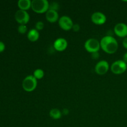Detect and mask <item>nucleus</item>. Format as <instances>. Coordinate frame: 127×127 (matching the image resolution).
<instances>
[{"label": "nucleus", "instance_id": "obj_8", "mask_svg": "<svg viewBox=\"0 0 127 127\" xmlns=\"http://www.w3.org/2000/svg\"><path fill=\"white\" fill-rule=\"evenodd\" d=\"M109 69V64L107 62L102 60L98 62L95 66V71L99 75L106 74Z\"/></svg>", "mask_w": 127, "mask_h": 127}, {"label": "nucleus", "instance_id": "obj_21", "mask_svg": "<svg viewBox=\"0 0 127 127\" xmlns=\"http://www.w3.org/2000/svg\"><path fill=\"white\" fill-rule=\"evenodd\" d=\"M122 44L124 48L127 49V37H125V38H124V40H123L122 42Z\"/></svg>", "mask_w": 127, "mask_h": 127}, {"label": "nucleus", "instance_id": "obj_5", "mask_svg": "<svg viewBox=\"0 0 127 127\" xmlns=\"http://www.w3.org/2000/svg\"><path fill=\"white\" fill-rule=\"evenodd\" d=\"M110 69L115 74H123L127 69V64L123 60L115 61L112 64Z\"/></svg>", "mask_w": 127, "mask_h": 127}, {"label": "nucleus", "instance_id": "obj_18", "mask_svg": "<svg viewBox=\"0 0 127 127\" xmlns=\"http://www.w3.org/2000/svg\"><path fill=\"white\" fill-rule=\"evenodd\" d=\"M44 28V24L42 21H38V22L36 23L35 24V29L37 31H40L43 30V29Z\"/></svg>", "mask_w": 127, "mask_h": 127}, {"label": "nucleus", "instance_id": "obj_13", "mask_svg": "<svg viewBox=\"0 0 127 127\" xmlns=\"http://www.w3.org/2000/svg\"><path fill=\"white\" fill-rule=\"evenodd\" d=\"M32 1L30 0H19L17 2V6L21 10L26 11L31 8Z\"/></svg>", "mask_w": 127, "mask_h": 127}, {"label": "nucleus", "instance_id": "obj_1", "mask_svg": "<svg viewBox=\"0 0 127 127\" xmlns=\"http://www.w3.org/2000/svg\"><path fill=\"white\" fill-rule=\"evenodd\" d=\"M100 48L105 52L109 54L115 53L119 48L117 40L110 35H107L103 37L100 42Z\"/></svg>", "mask_w": 127, "mask_h": 127}, {"label": "nucleus", "instance_id": "obj_15", "mask_svg": "<svg viewBox=\"0 0 127 127\" xmlns=\"http://www.w3.org/2000/svg\"><path fill=\"white\" fill-rule=\"evenodd\" d=\"M49 115L51 118L54 120H58L62 117V112L58 109H52L49 112Z\"/></svg>", "mask_w": 127, "mask_h": 127}, {"label": "nucleus", "instance_id": "obj_20", "mask_svg": "<svg viewBox=\"0 0 127 127\" xmlns=\"http://www.w3.org/2000/svg\"><path fill=\"white\" fill-rule=\"evenodd\" d=\"M79 29H80V27H79V26L78 24H74L73 27V31H76V32H77V31H79Z\"/></svg>", "mask_w": 127, "mask_h": 127}, {"label": "nucleus", "instance_id": "obj_11", "mask_svg": "<svg viewBox=\"0 0 127 127\" xmlns=\"http://www.w3.org/2000/svg\"><path fill=\"white\" fill-rule=\"evenodd\" d=\"M54 48L58 52H63L68 47V42L64 38H58L53 43Z\"/></svg>", "mask_w": 127, "mask_h": 127}, {"label": "nucleus", "instance_id": "obj_4", "mask_svg": "<svg viewBox=\"0 0 127 127\" xmlns=\"http://www.w3.org/2000/svg\"><path fill=\"white\" fill-rule=\"evenodd\" d=\"M84 48L87 52L89 53H97L100 48V42L95 38H89L84 43Z\"/></svg>", "mask_w": 127, "mask_h": 127}, {"label": "nucleus", "instance_id": "obj_19", "mask_svg": "<svg viewBox=\"0 0 127 127\" xmlns=\"http://www.w3.org/2000/svg\"><path fill=\"white\" fill-rule=\"evenodd\" d=\"M6 48V46L4 42H2V41H0V53L4 52Z\"/></svg>", "mask_w": 127, "mask_h": 127}, {"label": "nucleus", "instance_id": "obj_10", "mask_svg": "<svg viewBox=\"0 0 127 127\" xmlns=\"http://www.w3.org/2000/svg\"><path fill=\"white\" fill-rule=\"evenodd\" d=\"M107 17L104 14L100 12H95L91 16V21L96 25H102L105 23Z\"/></svg>", "mask_w": 127, "mask_h": 127}, {"label": "nucleus", "instance_id": "obj_6", "mask_svg": "<svg viewBox=\"0 0 127 127\" xmlns=\"http://www.w3.org/2000/svg\"><path fill=\"white\" fill-rule=\"evenodd\" d=\"M14 17L16 21L20 25H26L29 21L30 16L28 12L23 10H18L15 13Z\"/></svg>", "mask_w": 127, "mask_h": 127}, {"label": "nucleus", "instance_id": "obj_12", "mask_svg": "<svg viewBox=\"0 0 127 127\" xmlns=\"http://www.w3.org/2000/svg\"><path fill=\"white\" fill-rule=\"evenodd\" d=\"M45 17L47 21L51 22V23H53L58 21V18H59V15L57 11L53 9H48L46 12Z\"/></svg>", "mask_w": 127, "mask_h": 127}, {"label": "nucleus", "instance_id": "obj_16", "mask_svg": "<svg viewBox=\"0 0 127 127\" xmlns=\"http://www.w3.org/2000/svg\"><path fill=\"white\" fill-rule=\"evenodd\" d=\"M33 76L37 79H41L44 76V71L42 69H37L33 72Z\"/></svg>", "mask_w": 127, "mask_h": 127}, {"label": "nucleus", "instance_id": "obj_2", "mask_svg": "<svg viewBox=\"0 0 127 127\" xmlns=\"http://www.w3.org/2000/svg\"><path fill=\"white\" fill-rule=\"evenodd\" d=\"M50 4L47 0H33L31 8L36 13L42 14L47 12L49 9Z\"/></svg>", "mask_w": 127, "mask_h": 127}, {"label": "nucleus", "instance_id": "obj_3", "mask_svg": "<svg viewBox=\"0 0 127 127\" xmlns=\"http://www.w3.org/2000/svg\"><path fill=\"white\" fill-rule=\"evenodd\" d=\"M22 88L26 92H32L36 89L37 86V79L33 75L26 76L22 83Z\"/></svg>", "mask_w": 127, "mask_h": 127}, {"label": "nucleus", "instance_id": "obj_14", "mask_svg": "<svg viewBox=\"0 0 127 127\" xmlns=\"http://www.w3.org/2000/svg\"><path fill=\"white\" fill-rule=\"evenodd\" d=\"M39 32L35 29H32L30 30L29 32L27 33V38L31 42H36L39 38Z\"/></svg>", "mask_w": 127, "mask_h": 127}, {"label": "nucleus", "instance_id": "obj_9", "mask_svg": "<svg viewBox=\"0 0 127 127\" xmlns=\"http://www.w3.org/2000/svg\"><path fill=\"white\" fill-rule=\"evenodd\" d=\"M114 32L119 37H127V25L125 23L117 24L114 27Z\"/></svg>", "mask_w": 127, "mask_h": 127}, {"label": "nucleus", "instance_id": "obj_22", "mask_svg": "<svg viewBox=\"0 0 127 127\" xmlns=\"http://www.w3.org/2000/svg\"><path fill=\"white\" fill-rule=\"evenodd\" d=\"M123 61H124V62H125V63L127 64V52L124 54V57H123Z\"/></svg>", "mask_w": 127, "mask_h": 127}, {"label": "nucleus", "instance_id": "obj_7", "mask_svg": "<svg viewBox=\"0 0 127 127\" xmlns=\"http://www.w3.org/2000/svg\"><path fill=\"white\" fill-rule=\"evenodd\" d=\"M58 24L62 29L66 31H70L73 29L74 26L71 19L67 16H63L61 17L58 20Z\"/></svg>", "mask_w": 127, "mask_h": 127}, {"label": "nucleus", "instance_id": "obj_17", "mask_svg": "<svg viewBox=\"0 0 127 127\" xmlns=\"http://www.w3.org/2000/svg\"><path fill=\"white\" fill-rule=\"evenodd\" d=\"M17 31H18L19 33H21V34H24L27 32V27L26 25H19L17 28Z\"/></svg>", "mask_w": 127, "mask_h": 127}]
</instances>
